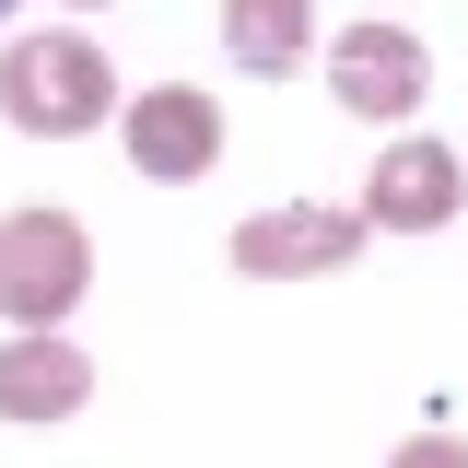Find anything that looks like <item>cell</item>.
Wrapping results in <instances>:
<instances>
[{
	"label": "cell",
	"mask_w": 468,
	"mask_h": 468,
	"mask_svg": "<svg viewBox=\"0 0 468 468\" xmlns=\"http://www.w3.org/2000/svg\"><path fill=\"white\" fill-rule=\"evenodd\" d=\"M0 117L36 129V141H82L94 117H117L106 48H82V36H12L0 48Z\"/></svg>",
	"instance_id": "cell-1"
},
{
	"label": "cell",
	"mask_w": 468,
	"mask_h": 468,
	"mask_svg": "<svg viewBox=\"0 0 468 468\" xmlns=\"http://www.w3.org/2000/svg\"><path fill=\"white\" fill-rule=\"evenodd\" d=\"M94 282V234L70 211H0V316L12 328H58Z\"/></svg>",
	"instance_id": "cell-2"
},
{
	"label": "cell",
	"mask_w": 468,
	"mask_h": 468,
	"mask_svg": "<svg viewBox=\"0 0 468 468\" xmlns=\"http://www.w3.org/2000/svg\"><path fill=\"white\" fill-rule=\"evenodd\" d=\"M363 234L375 223L340 211V199H282V211H246V223H234V270H246V282H316V270H340Z\"/></svg>",
	"instance_id": "cell-3"
},
{
	"label": "cell",
	"mask_w": 468,
	"mask_h": 468,
	"mask_svg": "<svg viewBox=\"0 0 468 468\" xmlns=\"http://www.w3.org/2000/svg\"><path fill=\"white\" fill-rule=\"evenodd\" d=\"M457 199H468V165L445 153V141H387L351 211H363L375 234H445V223H457Z\"/></svg>",
	"instance_id": "cell-4"
},
{
	"label": "cell",
	"mask_w": 468,
	"mask_h": 468,
	"mask_svg": "<svg viewBox=\"0 0 468 468\" xmlns=\"http://www.w3.org/2000/svg\"><path fill=\"white\" fill-rule=\"evenodd\" d=\"M328 94L375 129V117H410L421 94H433V58H421L410 24H351L340 48H328Z\"/></svg>",
	"instance_id": "cell-5"
},
{
	"label": "cell",
	"mask_w": 468,
	"mask_h": 468,
	"mask_svg": "<svg viewBox=\"0 0 468 468\" xmlns=\"http://www.w3.org/2000/svg\"><path fill=\"white\" fill-rule=\"evenodd\" d=\"M129 165L187 187V176L223 165V106L199 94V82H153V94H129Z\"/></svg>",
	"instance_id": "cell-6"
},
{
	"label": "cell",
	"mask_w": 468,
	"mask_h": 468,
	"mask_svg": "<svg viewBox=\"0 0 468 468\" xmlns=\"http://www.w3.org/2000/svg\"><path fill=\"white\" fill-rule=\"evenodd\" d=\"M82 399H94L82 340H58V328H12L0 340V421H70Z\"/></svg>",
	"instance_id": "cell-7"
},
{
	"label": "cell",
	"mask_w": 468,
	"mask_h": 468,
	"mask_svg": "<svg viewBox=\"0 0 468 468\" xmlns=\"http://www.w3.org/2000/svg\"><path fill=\"white\" fill-rule=\"evenodd\" d=\"M223 48H234V70L282 82L292 58L316 48V0H223Z\"/></svg>",
	"instance_id": "cell-8"
},
{
	"label": "cell",
	"mask_w": 468,
	"mask_h": 468,
	"mask_svg": "<svg viewBox=\"0 0 468 468\" xmlns=\"http://www.w3.org/2000/svg\"><path fill=\"white\" fill-rule=\"evenodd\" d=\"M387 468H468V433H410Z\"/></svg>",
	"instance_id": "cell-9"
},
{
	"label": "cell",
	"mask_w": 468,
	"mask_h": 468,
	"mask_svg": "<svg viewBox=\"0 0 468 468\" xmlns=\"http://www.w3.org/2000/svg\"><path fill=\"white\" fill-rule=\"evenodd\" d=\"M12 12H24V0H0V24H12Z\"/></svg>",
	"instance_id": "cell-10"
},
{
	"label": "cell",
	"mask_w": 468,
	"mask_h": 468,
	"mask_svg": "<svg viewBox=\"0 0 468 468\" xmlns=\"http://www.w3.org/2000/svg\"><path fill=\"white\" fill-rule=\"evenodd\" d=\"M82 12H106V0H82Z\"/></svg>",
	"instance_id": "cell-11"
}]
</instances>
